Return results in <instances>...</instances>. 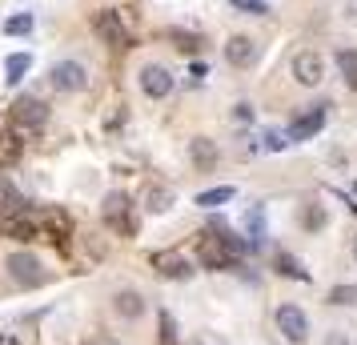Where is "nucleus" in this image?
Segmentation results:
<instances>
[{"label": "nucleus", "instance_id": "f257e3e1", "mask_svg": "<svg viewBox=\"0 0 357 345\" xmlns=\"http://www.w3.org/2000/svg\"><path fill=\"white\" fill-rule=\"evenodd\" d=\"M4 269H8V277L17 281V285H24V289H36V285H45V281H49V269H45V265H40V257H36V253H29V249L8 253Z\"/></svg>", "mask_w": 357, "mask_h": 345}, {"label": "nucleus", "instance_id": "f03ea898", "mask_svg": "<svg viewBox=\"0 0 357 345\" xmlns=\"http://www.w3.org/2000/svg\"><path fill=\"white\" fill-rule=\"evenodd\" d=\"M273 321H277V333L285 337L289 345H305L309 342V317L301 305H293V301H281L273 313Z\"/></svg>", "mask_w": 357, "mask_h": 345}, {"label": "nucleus", "instance_id": "7ed1b4c3", "mask_svg": "<svg viewBox=\"0 0 357 345\" xmlns=\"http://www.w3.org/2000/svg\"><path fill=\"white\" fill-rule=\"evenodd\" d=\"M45 121H49V109H45V100H36V97H20L17 105H13V129L29 141L33 132L45 129Z\"/></svg>", "mask_w": 357, "mask_h": 345}, {"label": "nucleus", "instance_id": "20e7f679", "mask_svg": "<svg viewBox=\"0 0 357 345\" xmlns=\"http://www.w3.org/2000/svg\"><path fill=\"white\" fill-rule=\"evenodd\" d=\"M197 261L205 265V269H233L241 257L225 245V237H221V233L209 229L205 237H201V245H197Z\"/></svg>", "mask_w": 357, "mask_h": 345}, {"label": "nucleus", "instance_id": "39448f33", "mask_svg": "<svg viewBox=\"0 0 357 345\" xmlns=\"http://www.w3.org/2000/svg\"><path fill=\"white\" fill-rule=\"evenodd\" d=\"M49 84L56 93H84L89 89V68L81 61H56L49 72Z\"/></svg>", "mask_w": 357, "mask_h": 345}, {"label": "nucleus", "instance_id": "423d86ee", "mask_svg": "<svg viewBox=\"0 0 357 345\" xmlns=\"http://www.w3.org/2000/svg\"><path fill=\"white\" fill-rule=\"evenodd\" d=\"M329 105H309V109H301V113L289 121V141L293 145H301V141H309V137H317V132L325 129V121H329V113H325Z\"/></svg>", "mask_w": 357, "mask_h": 345}, {"label": "nucleus", "instance_id": "0eeeda50", "mask_svg": "<svg viewBox=\"0 0 357 345\" xmlns=\"http://www.w3.org/2000/svg\"><path fill=\"white\" fill-rule=\"evenodd\" d=\"M293 81L301 84V89H321L325 81V56L313 49H301L293 56Z\"/></svg>", "mask_w": 357, "mask_h": 345}, {"label": "nucleus", "instance_id": "6e6552de", "mask_svg": "<svg viewBox=\"0 0 357 345\" xmlns=\"http://www.w3.org/2000/svg\"><path fill=\"white\" fill-rule=\"evenodd\" d=\"M137 81H141V93H145L149 100H165L169 93H173V89H177L173 72H169L165 65H141Z\"/></svg>", "mask_w": 357, "mask_h": 345}, {"label": "nucleus", "instance_id": "1a4fd4ad", "mask_svg": "<svg viewBox=\"0 0 357 345\" xmlns=\"http://www.w3.org/2000/svg\"><path fill=\"white\" fill-rule=\"evenodd\" d=\"M0 233L13 237V241H36V237H40V217L29 213V209L8 213V217H0Z\"/></svg>", "mask_w": 357, "mask_h": 345}, {"label": "nucleus", "instance_id": "9d476101", "mask_svg": "<svg viewBox=\"0 0 357 345\" xmlns=\"http://www.w3.org/2000/svg\"><path fill=\"white\" fill-rule=\"evenodd\" d=\"M93 33H97L105 45H116V49L129 40V33H125V20H121V13H116V8H100L97 17H93Z\"/></svg>", "mask_w": 357, "mask_h": 345}, {"label": "nucleus", "instance_id": "9b49d317", "mask_svg": "<svg viewBox=\"0 0 357 345\" xmlns=\"http://www.w3.org/2000/svg\"><path fill=\"white\" fill-rule=\"evenodd\" d=\"M153 269H157L161 277H169V281L193 277V261H189V257H181V253H173V249H165V253H153Z\"/></svg>", "mask_w": 357, "mask_h": 345}, {"label": "nucleus", "instance_id": "f8f14e48", "mask_svg": "<svg viewBox=\"0 0 357 345\" xmlns=\"http://www.w3.org/2000/svg\"><path fill=\"white\" fill-rule=\"evenodd\" d=\"M105 221H109L116 233H125V237L137 229L132 217H129V197H125V193H109V197H105Z\"/></svg>", "mask_w": 357, "mask_h": 345}, {"label": "nucleus", "instance_id": "ddd939ff", "mask_svg": "<svg viewBox=\"0 0 357 345\" xmlns=\"http://www.w3.org/2000/svg\"><path fill=\"white\" fill-rule=\"evenodd\" d=\"M225 61L233 68H249L253 65V61H257V40H253V36H229L225 40Z\"/></svg>", "mask_w": 357, "mask_h": 345}, {"label": "nucleus", "instance_id": "4468645a", "mask_svg": "<svg viewBox=\"0 0 357 345\" xmlns=\"http://www.w3.org/2000/svg\"><path fill=\"white\" fill-rule=\"evenodd\" d=\"M189 157H193V164L201 173H213L221 148H217V141H209V137H193V141H189Z\"/></svg>", "mask_w": 357, "mask_h": 345}, {"label": "nucleus", "instance_id": "2eb2a0df", "mask_svg": "<svg viewBox=\"0 0 357 345\" xmlns=\"http://www.w3.org/2000/svg\"><path fill=\"white\" fill-rule=\"evenodd\" d=\"M113 309H116V317L137 321V317H145V297L137 293V289H116L113 293Z\"/></svg>", "mask_w": 357, "mask_h": 345}, {"label": "nucleus", "instance_id": "dca6fc26", "mask_svg": "<svg viewBox=\"0 0 357 345\" xmlns=\"http://www.w3.org/2000/svg\"><path fill=\"white\" fill-rule=\"evenodd\" d=\"M337 72H341V81H345V89H354L357 93V49H337Z\"/></svg>", "mask_w": 357, "mask_h": 345}, {"label": "nucleus", "instance_id": "f3484780", "mask_svg": "<svg viewBox=\"0 0 357 345\" xmlns=\"http://www.w3.org/2000/svg\"><path fill=\"white\" fill-rule=\"evenodd\" d=\"M301 225H305L309 233H321L325 225H329V213H325V205H317V201H305V205H301Z\"/></svg>", "mask_w": 357, "mask_h": 345}, {"label": "nucleus", "instance_id": "a211bd4d", "mask_svg": "<svg viewBox=\"0 0 357 345\" xmlns=\"http://www.w3.org/2000/svg\"><path fill=\"white\" fill-rule=\"evenodd\" d=\"M29 68H33V56H29V52H13V56L4 61V72H8L4 81H8V84H20L24 77H29Z\"/></svg>", "mask_w": 357, "mask_h": 345}, {"label": "nucleus", "instance_id": "6ab92c4d", "mask_svg": "<svg viewBox=\"0 0 357 345\" xmlns=\"http://www.w3.org/2000/svg\"><path fill=\"white\" fill-rule=\"evenodd\" d=\"M20 148H24V137L17 129H4L0 132V164H13L20 157Z\"/></svg>", "mask_w": 357, "mask_h": 345}, {"label": "nucleus", "instance_id": "aec40b11", "mask_svg": "<svg viewBox=\"0 0 357 345\" xmlns=\"http://www.w3.org/2000/svg\"><path fill=\"white\" fill-rule=\"evenodd\" d=\"M233 197H237V189H233V185H217V189L197 193V205H201V209H217V205H229Z\"/></svg>", "mask_w": 357, "mask_h": 345}, {"label": "nucleus", "instance_id": "412c9836", "mask_svg": "<svg viewBox=\"0 0 357 345\" xmlns=\"http://www.w3.org/2000/svg\"><path fill=\"white\" fill-rule=\"evenodd\" d=\"M273 269L281 273V277H293V281H309V273L301 269V261L297 257H289V253H277L273 257Z\"/></svg>", "mask_w": 357, "mask_h": 345}, {"label": "nucleus", "instance_id": "4be33fe9", "mask_svg": "<svg viewBox=\"0 0 357 345\" xmlns=\"http://www.w3.org/2000/svg\"><path fill=\"white\" fill-rule=\"evenodd\" d=\"M33 24H36L33 13H20V17L4 20V33H8V36H29V33H33Z\"/></svg>", "mask_w": 357, "mask_h": 345}, {"label": "nucleus", "instance_id": "5701e85b", "mask_svg": "<svg viewBox=\"0 0 357 345\" xmlns=\"http://www.w3.org/2000/svg\"><path fill=\"white\" fill-rule=\"evenodd\" d=\"M261 141H265V148H269V153H285V148L293 145L285 129H265V132H261Z\"/></svg>", "mask_w": 357, "mask_h": 345}, {"label": "nucleus", "instance_id": "b1692460", "mask_svg": "<svg viewBox=\"0 0 357 345\" xmlns=\"http://www.w3.org/2000/svg\"><path fill=\"white\" fill-rule=\"evenodd\" d=\"M245 229H249V245L257 249L261 245V237H265V217H261V209H249V217H245Z\"/></svg>", "mask_w": 357, "mask_h": 345}, {"label": "nucleus", "instance_id": "393cba45", "mask_svg": "<svg viewBox=\"0 0 357 345\" xmlns=\"http://www.w3.org/2000/svg\"><path fill=\"white\" fill-rule=\"evenodd\" d=\"M149 213H165V209H169V205H173V193H169V189H149Z\"/></svg>", "mask_w": 357, "mask_h": 345}, {"label": "nucleus", "instance_id": "a878e982", "mask_svg": "<svg viewBox=\"0 0 357 345\" xmlns=\"http://www.w3.org/2000/svg\"><path fill=\"white\" fill-rule=\"evenodd\" d=\"M329 305H357V285H333L329 289Z\"/></svg>", "mask_w": 357, "mask_h": 345}, {"label": "nucleus", "instance_id": "bb28decb", "mask_svg": "<svg viewBox=\"0 0 357 345\" xmlns=\"http://www.w3.org/2000/svg\"><path fill=\"white\" fill-rule=\"evenodd\" d=\"M237 13H249V17H265L269 13V0H229Z\"/></svg>", "mask_w": 357, "mask_h": 345}, {"label": "nucleus", "instance_id": "cd10ccee", "mask_svg": "<svg viewBox=\"0 0 357 345\" xmlns=\"http://www.w3.org/2000/svg\"><path fill=\"white\" fill-rule=\"evenodd\" d=\"M161 342L165 345L177 342V329H173V317H169V313H161Z\"/></svg>", "mask_w": 357, "mask_h": 345}, {"label": "nucleus", "instance_id": "c85d7f7f", "mask_svg": "<svg viewBox=\"0 0 357 345\" xmlns=\"http://www.w3.org/2000/svg\"><path fill=\"white\" fill-rule=\"evenodd\" d=\"M233 116H237V121H253V105H245V100H241V105H237V113H233Z\"/></svg>", "mask_w": 357, "mask_h": 345}, {"label": "nucleus", "instance_id": "c756f323", "mask_svg": "<svg viewBox=\"0 0 357 345\" xmlns=\"http://www.w3.org/2000/svg\"><path fill=\"white\" fill-rule=\"evenodd\" d=\"M0 345H20L17 333H0Z\"/></svg>", "mask_w": 357, "mask_h": 345}, {"label": "nucleus", "instance_id": "7c9ffc66", "mask_svg": "<svg viewBox=\"0 0 357 345\" xmlns=\"http://www.w3.org/2000/svg\"><path fill=\"white\" fill-rule=\"evenodd\" d=\"M354 261H357V237H354Z\"/></svg>", "mask_w": 357, "mask_h": 345}, {"label": "nucleus", "instance_id": "2f4dec72", "mask_svg": "<svg viewBox=\"0 0 357 345\" xmlns=\"http://www.w3.org/2000/svg\"><path fill=\"white\" fill-rule=\"evenodd\" d=\"M354 193H357V185H354Z\"/></svg>", "mask_w": 357, "mask_h": 345}]
</instances>
